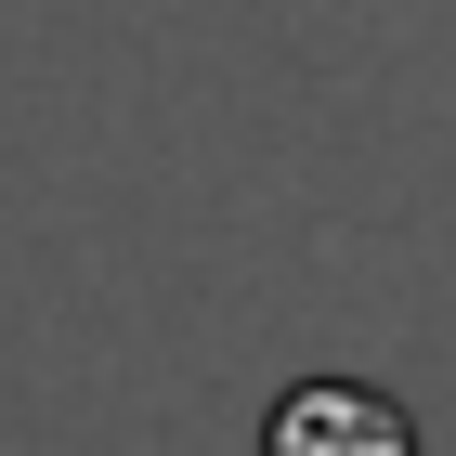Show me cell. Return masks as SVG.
<instances>
[{
	"label": "cell",
	"mask_w": 456,
	"mask_h": 456,
	"mask_svg": "<svg viewBox=\"0 0 456 456\" xmlns=\"http://www.w3.org/2000/svg\"><path fill=\"white\" fill-rule=\"evenodd\" d=\"M261 456H418V418L365 379H300L261 418Z\"/></svg>",
	"instance_id": "cell-1"
}]
</instances>
